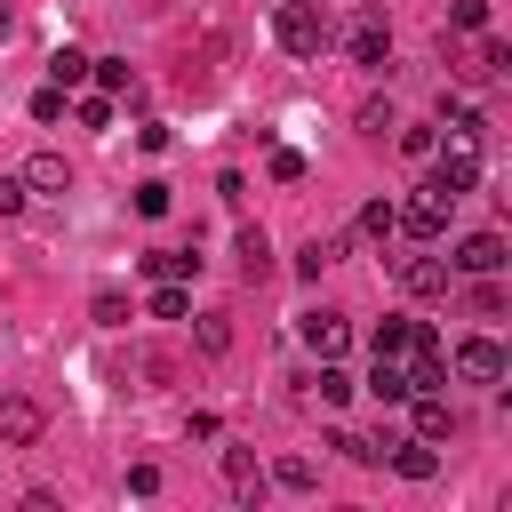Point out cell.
Wrapping results in <instances>:
<instances>
[{"label": "cell", "mask_w": 512, "mask_h": 512, "mask_svg": "<svg viewBox=\"0 0 512 512\" xmlns=\"http://www.w3.org/2000/svg\"><path fill=\"white\" fill-rule=\"evenodd\" d=\"M128 496H160V464H128Z\"/></svg>", "instance_id": "cell-34"}, {"label": "cell", "mask_w": 512, "mask_h": 512, "mask_svg": "<svg viewBox=\"0 0 512 512\" xmlns=\"http://www.w3.org/2000/svg\"><path fill=\"white\" fill-rule=\"evenodd\" d=\"M448 208H456V200H448L440 184H416V192L392 208V232H408V240H440V232H448Z\"/></svg>", "instance_id": "cell-2"}, {"label": "cell", "mask_w": 512, "mask_h": 512, "mask_svg": "<svg viewBox=\"0 0 512 512\" xmlns=\"http://www.w3.org/2000/svg\"><path fill=\"white\" fill-rule=\"evenodd\" d=\"M448 280H456V272H448L440 256H408V264H400V288H408V296H424V304H432V296H448Z\"/></svg>", "instance_id": "cell-10"}, {"label": "cell", "mask_w": 512, "mask_h": 512, "mask_svg": "<svg viewBox=\"0 0 512 512\" xmlns=\"http://www.w3.org/2000/svg\"><path fill=\"white\" fill-rule=\"evenodd\" d=\"M88 80H96L104 96H120V88H136V72H128V56H88Z\"/></svg>", "instance_id": "cell-21"}, {"label": "cell", "mask_w": 512, "mask_h": 512, "mask_svg": "<svg viewBox=\"0 0 512 512\" xmlns=\"http://www.w3.org/2000/svg\"><path fill=\"white\" fill-rule=\"evenodd\" d=\"M48 80H56V88H80V80H88V56H80V48H56V56H48Z\"/></svg>", "instance_id": "cell-25"}, {"label": "cell", "mask_w": 512, "mask_h": 512, "mask_svg": "<svg viewBox=\"0 0 512 512\" xmlns=\"http://www.w3.org/2000/svg\"><path fill=\"white\" fill-rule=\"evenodd\" d=\"M400 480H432L440 472V456H432V440H392V456H384Z\"/></svg>", "instance_id": "cell-15"}, {"label": "cell", "mask_w": 512, "mask_h": 512, "mask_svg": "<svg viewBox=\"0 0 512 512\" xmlns=\"http://www.w3.org/2000/svg\"><path fill=\"white\" fill-rule=\"evenodd\" d=\"M360 240H392V200H368L360 208Z\"/></svg>", "instance_id": "cell-28"}, {"label": "cell", "mask_w": 512, "mask_h": 512, "mask_svg": "<svg viewBox=\"0 0 512 512\" xmlns=\"http://www.w3.org/2000/svg\"><path fill=\"white\" fill-rule=\"evenodd\" d=\"M272 480H280V488H296V496H304V488H312V480H320V472H312V464H304V456H280V464H272Z\"/></svg>", "instance_id": "cell-29"}, {"label": "cell", "mask_w": 512, "mask_h": 512, "mask_svg": "<svg viewBox=\"0 0 512 512\" xmlns=\"http://www.w3.org/2000/svg\"><path fill=\"white\" fill-rule=\"evenodd\" d=\"M392 144H400L408 160H432V144H440V136H432V128H408V120H400V128H392Z\"/></svg>", "instance_id": "cell-27"}, {"label": "cell", "mask_w": 512, "mask_h": 512, "mask_svg": "<svg viewBox=\"0 0 512 512\" xmlns=\"http://www.w3.org/2000/svg\"><path fill=\"white\" fill-rule=\"evenodd\" d=\"M408 408H416V440H448V432H456L448 392H408Z\"/></svg>", "instance_id": "cell-13"}, {"label": "cell", "mask_w": 512, "mask_h": 512, "mask_svg": "<svg viewBox=\"0 0 512 512\" xmlns=\"http://www.w3.org/2000/svg\"><path fill=\"white\" fill-rule=\"evenodd\" d=\"M304 344H312L320 360H344V352H352V320H344V312H304Z\"/></svg>", "instance_id": "cell-8"}, {"label": "cell", "mask_w": 512, "mask_h": 512, "mask_svg": "<svg viewBox=\"0 0 512 512\" xmlns=\"http://www.w3.org/2000/svg\"><path fill=\"white\" fill-rule=\"evenodd\" d=\"M24 192H56V200H64V192H72L64 152H32V160H24Z\"/></svg>", "instance_id": "cell-11"}, {"label": "cell", "mask_w": 512, "mask_h": 512, "mask_svg": "<svg viewBox=\"0 0 512 512\" xmlns=\"http://www.w3.org/2000/svg\"><path fill=\"white\" fill-rule=\"evenodd\" d=\"M232 256H240V280H248V288L272 280V240H264V224H240V248H232Z\"/></svg>", "instance_id": "cell-12"}, {"label": "cell", "mask_w": 512, "mask_h": 512, "mask_svg": "<svg viewBox=\"0 0 512 512\" xmlns=\"http://www.w3.org/2000/svg\"><path fill=\"white\" fill-rule=\"evenodd\" d=\"M48 432V408L32 392H0V448H32Z\"/></svg>", "instance_id": "cell-4"}, {"label": "cell", "mask_w": 512, "mask_h": 512, "mask_svg": "<svg viewBox=\"0 0 512 512\" xmlns=\"http://www.w3.org/2000/svg\"><path fill=\"white\" fill-rule=\"evenodd\" d=\"M24 200H32L24 176H0V216H24Z\"/></svg>", "instance_id": "cell-35"}, {"label": "cell", "mask_w": 512, "mask_h": 512, "mask_svg": "<svg viewBox=\"0 0 512 512\" xmlns=\"http://www.w3.org/2000/svg\"><path fill=\"white\" fill-rule=\"evenodd\" d=\"M0 40H8V8H0Z\"/></svg>", "instance_id": "cell-36"}, {"label": "cell", "mask_w": 512, "mask_h": 512, "mask_svg": "<svg viewBox=\"0 0 512 512\" xmlns=\"http://www.w3.org/2000/svg\"><path fill=\"white\" fill-rule=\"evenodd\" d=\"M144 272H152V280H184L192 256H184V248H144Z\"/></svg>", "instance_id": "cell-26"}, {"label": "cell", "mask_w": 512, "mask_h": 512, "mask_svg": "<svg viewBox=\"0 0 512 512\" xmlns=\"http://www.w3.org/2000/svg\"><path fill=\"white\" fill-rule=\"evenodd\" d=\"M184 312H192V288L184 280H160L152 288V320H184Z\"/></svg>", "instance_id": "cell-24"}, {"label": "cell", "mask_w": 512, "mask_h": 512, "mask_svg": "<svg viewBox=\"0 0 512 512\" xmlns=\"http://www.w3.org/2000/svg\"><path fill=\"white\" fill-rule=\"evenodd\" d=\"M296 384H304V392H320V408H344V400H352L344 360H320V368H312V376H296Z\"/></svg>", "instance_id": "cell-14"}, {"label": "cell", "mask_w": 512, "mask_h": 512, "mask_svg": "<svg viewBox=\"0 0 512 512\" xmlns=\"http://www.w3.org/2000/svg\"><path fill=\"white\" fill-rule=\"evenodd\" d=\"M88 320H96V328H128V296H120V288H96V296H88Z\"/></svg>", "instance_id": "cell-23"}, {"label": "cell", "mask_w": 512, "mask_h": 512, "mask_svg": "<svg viewBox=\"0 0 512 512\" xmlns=\"http://www.w3.org/2000/svg\"><path fill=\"white\" fill-rule=\"evenodd\" d=\"M136 216H168V184H160V176L136 184Z\"/></svg>", "instance_id": "cell-31"}, {"label": "cell", "mask_w": 512, "mask_h": 512, "mask_svg": "<svg viewBox=\"0 0 512 512\" xmlns=\"http://www.w3.org/2000/svg\"><path fill=\"white\" fill-rule=\"evenodd\" d=\"M72 112H80V128H112V96H104V88H96V96H80Z\"/></svg>", "instance_id": "cell-30"}, {"label": "cell", "mask_w": 512, "mask_h": 512, "mask_svg": "<svg viewBox=\"0 0 512 512\" xmlns=\"http://www.w3.org/2000/svg\"><path fill=\"white\" fill-rule=\"evenodd\" d=\"M456 72H464V80H504V72H512V48H504V40H480L472 64H456Z\"/></svg>", "instance_id": "cell-17"}, {"label": "cell", "mask_w": 512, "mask_h": 512, "mask_svg": "<svg viewBox=\"0 0 512 512\" xmlns=\"http://www.w3.org/2000/svg\"><path fill=\"white\" fill-rule=\"evenodd\" d=\"M456 376L464 384H504V344L496 336H464L456 344Z\"/></svg>", "instance_id": "cell-6"}, {"label": "cell", "mask_w": 512, "mask_h": 512, "mask_svg": "<svg viewBox=\"0 0 512 512\" xmlns=\"http://www.w3.org/2000/svg\"><path fill=\"white\" fill-rule=\"evenodd\" d=\"M432 184H440L448 200H464V192L480 184V144H464V136H448V144H432Z\"/></svg>", "instance_id": "cell-3"}, {"label": "cell", "mask_w": 512, "mask_h": 512, "mask_svg": "<svg viewBox=\"0 0 512 512\" xmlns=\"http://www.w3.org/2000/svg\"><path fill=\"white\" fill-rule=\"evenodd\" d=\"M32 120H64V88H56V80L32 96Z\"/></svg>", "instance_id": "cell-33"}, {"label": "cell", "mask_w": 512, "mask_h": 512, "mask_svg": "<svg viewBox=\"0 0 512 512\" xmlns=\"http://www.w3.org/2000/svg\"><path fill=\"white\" fill-rule=\"evenodd\" d=\"M448 24H456V32H488V0H456Z\"/></svg>", "instance_id": "cell-32"}, {"label": "cell", "mask_w": 512, "mask_h": 512, "mask_svg": "<svg viewBox=\"0 0 512 512\" xmlns=\"http://www.w3.org/2000/svg\"><path fill=\"white\" fill-rule=\"evenodd\" d=\"M224 480H232L240 496H256V488H264V472H256V448H224Z\"/></svg>", "instance_id": "cell-22"}, {"label": "cell", "mask_w": 512, "mask_h": 512, "mask_svg": "<svg viewBox=\"0 0 512 512\" xmlns=\"http://www.w3.org/2000/svg\"><path fill=\"white\" fill-rule=\"evenodd\" d=\"M272 40H280L288 56H320V48H328V16H320V0H280V8H272Z\"/></svg>", "instance_id": "cell-1"}, {"label": "cell", "mask_w": 512, "mask_h": 512, "mask_svg": "<svg viewBox=\"0 0 512 512\" xmlns=\"http://www.w3.org/2000/svg\"><path fill=\"white\" fill-rule=\"evenodd\" d=\"M368 392H376V400H384V408H400V400H408V368H400V360H384V352H376V368H368Z\"/></svg>", "instance_id": "cell-19"}, {"label": "cell", "mask_w": 512, "mask_h": 512, "mask_svg": "<svg viewBox=\"0 0 512 512\" xmlns=\"http://www.w3.org/2000/svg\"><path fill=\"white\" fill-rule=\"evenodd\" d=\"M336 256H344V232H312V240L296 248V272H304V280H320Z\"/></svg>", "instance_id": "cell-16"}, {"label": "cell", "mask_w": 512, "mask_h": 512, "mask_svg": "<svg viewBox=\"0 0 512 512\" xmlns=\"http://www.w3.org/2000/svg\"><path fill=\"white\" fill-rule=\"evenodd\" d=\"M448 272H504V232H464L456 240V256H448Z\"/></svg>", "instance_id": "cell-7"}, {"label": "cell", "mask_w": 512, "mask_h": 512, "mask_svg": "<svg viewBox=\"0 0 512 512\" xmlns=\"http://www.w3.org/2000/svg\"><path fill=\"white\" fill-rule=\"evenodd\" d=\"M344 56H352L360 72H384V64H392V32H384V16H360V24L344 32Z\"/></svg>", "instance_id": "cell-5"}, {"label": "cell", "mask_w": 512, "mask_h": 512, "mask_svg": "<svg viewBox=\"0 0 512 512\" xmlns=\"http://www.w3.org/2000/svg\"><path fill=\"white\" fill-rule=\"evenodd\" d=\"M376 352H384V360L432 352V328H424V320H400V312H392V320H376Z\"/></svg>", "instance_id": "cell-9"}, {"label": "cell", "mask_w": 512, "mask_h": 512, "mask_svg": "<svg viewBox=\"0 0 512 512\" xmlns=\"http://www.w3.org/2000/svg\"><path fill=\"white\" fill-rule=\"evenodd\" d=\"M192 344H200L208 360H224V352H232V320H224V312H192Z\"/></svg>", "instance_id": "cell-18"}, {"label": "cell", "mask_w": 512, "mask_h": 512, "mask_svg": "<svg viewBox=\"0 0 512 512\" xmlns=\"http://www.w3.org/2000/svg\"><path fill=\"white\" fill-rule=\"evenodd\" d=\"M352 128H360V136H368V144H384V136H392V128H400V112H392V104H384V96H368V104H360V112H352Z\"/></svg>", "instance_id": "cell-20"}]
</instances>
